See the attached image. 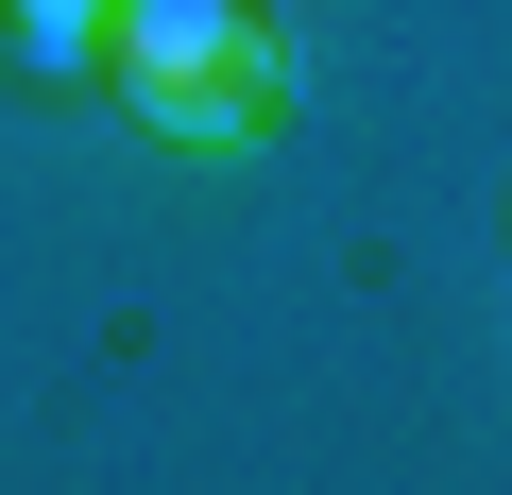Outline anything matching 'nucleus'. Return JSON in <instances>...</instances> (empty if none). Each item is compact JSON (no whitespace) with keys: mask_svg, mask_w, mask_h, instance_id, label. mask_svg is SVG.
Returning <instances> with one entry per match:
<instances>
[{"mask_svg":"<svg viewBox=\"0 0 512 495\" xmlns=\"http://www.w3.org/2000/svg\"><path fill=\"white\" fill-rule=\"evenodd\" d=\"M18 69H103V0H0Z\"/></svg>","mask_w":512,"mask_h":495,"instance_id":"nucleus-2","label":"nucleus"},{"mask_svg":"<svg viewBox=\"0 0 512 495\" xmlns=\"http://www.w3.org/2000/svg\"><path fill=\"white\" fill-rule=\"evenodd\" d=\"M103 69L188 154H222V137L274 120V18H256V0H103Z\"/></svg>","mask_w":512,"mask_h":495,"instance_id":"nucleus-1","label":"nucleus"}]
</instances>
